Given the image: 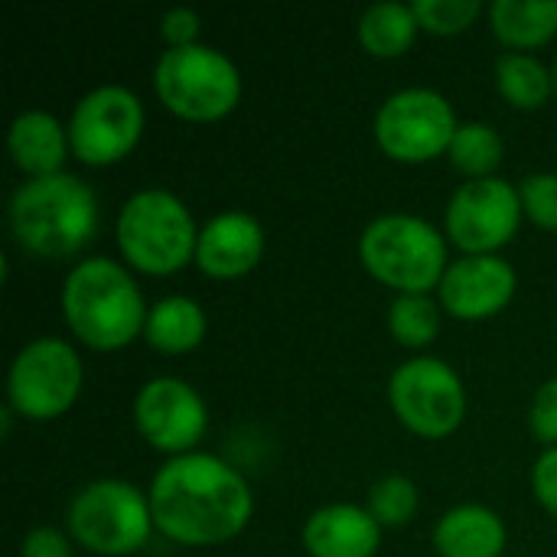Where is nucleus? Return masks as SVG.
<instances>
[{
	"mask_svg": "<svg viewBox=\"0 0 557 557\" xmlns=\"http://www.w3.org/2000/svg\"><path fill=\"white\" fill-rule=\"evenodd\" d=\"M529 428L532 437L545 447H557V379H548L529 408Z\"/></svg>",
	"mask_w": 557,
	"mask_h": 557,
	"instance_id": "cd10ccee",
	"label": "nucleus"
},
{
	"mask_svg": "<svg viewBox=\"0 0 557 557\" xmlns=\"http://www.w3.org/2000/svg\"><path fill=\"white\" fill-rule=\"evenodd\" d=\"M65 532L91 555H137L157 532L150 496L127 480H95L69 499Z\"/></svg>",
	"mask_w": 557,
	"mask_h": 557,
	"instance_id": "0eeeda50",
	"label": "nucleus"
},
{
	"mask_svg": "<svg viewBox=\"0 0 557 557\" xmlns=\"http://www.w3.org/2000/svg\"><path fill=\"white\" fill-rule=\"evenodd\" d=\"M519 290V274L503 255H460L450 261L437 300L447 317L463 323H483L499 317Z\"/></svg>",
	"mask_w": 557,
	"mask_h": 557,
	"instance_id": "4468645a",
	"label": "nucleus"
},
{
	"mask_svg": "<svg viewBox=\"0 0 557 557\" xmlns=\"http://www.w3.org/2000/svg\"><path fill=\"white\" fill-rule=\"evenodd\" d=\"M382 532L369 506L330 503L307 516L300 542L307 557H375Z\"/></svg>",
	"mask_w": 557,
	"mask_h": 557,
	"instance_id": "dca6fc26",
	"label": "nucleus"
},
{
	"mask_svg": "<svg viewBox=\"0 0 557 557\" xmlns=\"http://www.w3.org/2000/svg\"><path fill=\"white\" fill-rule=\"evenodd\" d=\"M431 545L437 557H503L509 545V532L499 512L480 503H467L454 506L437 519Z\"/></svg>",
	"mask_w": 557,
	"mask_h": 557,
	"instance_id": "a211bd4d",
	"label": "nucleus"
},
{
	"mask_svg": "<svg viewBox=\"0 0 557 557\" xmlns=\"http://www.w3.org/2000/svg\"><path fill=\"white\" fill-rule=\"evenodd\" d=\"M388 405L405 431L421 441H444L467 418V388L460 372L437 356H414L388 379Z\"/></svg>",
	"mask_w": 557,
	"mask_h": 557,
	"instance_id": "1a4fd4ad",
	"label": "nucleus"
},
{
	"mask_svg": "<svg viewBox=\"0 0 557 557\" xmlns=\"http://www.w3.org/2000/svg\"><path fill=\"white\" fill-rule=\"evenodd\" d=\"M85 366L78 349L59 336H39L26 343L7 372V408L33 424L69 414L82 395Z\"/></svg>",
	"mask_w": 557,
	"mask_h": 557,
	"instance_id": "6e6552de",
	"label": "nucleus"
},
{
	"mask_svg": "<svg viewBox=\"0 0 557 557\" xmlns=\"http://www.w3.org/2000/svg\"><path fill=\"white\" fill-rule=\"evenodd\" d=\"M114 242L131 271L173 277L196 264L199 225L176 193L140 189L121 206L114 219Z\"/></svg>",
	"mask_w": 557,
	"mask_h": 557,
	"instance_id": "20e7f679",
	"label": "nucleus"
},
{
	"mask_svg": "<svg viewBox=\"0 0 557 557\" xmlns=\"http://www.w3.org/2000/svg\"><path fill=\"white\" fill-rule=\"evenodd\" d=\"M7 222L23 251L46 261H65L95 238L98 196L72 173L26 180L7 202Z\"/></svg>",
	"mask_w": 557,
	"mask_h": 557,
	"instance_id": "7ed1b4c3",
	"label": "nucleus"
},
{
	"mask_svg": "<svg viewBox=\"0 0 557 557\" xmlns=\"http://www.w3.org/2000/svg\"><path fill=\"white\" fill-rule=\"evenodd\" d=\"M454 170L470 183V180H490L496 176L503 157H506V144L499 137V131L486 121H460L450 150H447Z\"/></svg>",
	"mask_w": 557,
	"mask_h": 557,
	"instance_id": "5701e85b",
	"label": "nucleus"
},
{
	"mask_svg": "<svg viewBox=\"0 0 557 557\" xmlns=\"http://www.w3.org/2000/svg\"><path fill=\"white\" fill-rule=\"evenodd\" d=\"M137 434L166 457L193 454L209 431V408L202 395L173 375L144 382L131 405Z\"/></svg>",
	"mask_w": 557,
	"mask_h": 557,
	"instance_id": "ddd939ff",
	"label": "nucleus"
},
{
	"mask_svg": "<svg viewBox=\"0 0 557 557\" xmlns=\"http://www.w3.org/2000/svg\"><path fill=\"white\" fill-rule=\"evenodd\" d=\"M264 225L242 209H228L199 225L196 268L212 281H238L264 258Z\"/></svg>",
	"mask_w": 557,
	"mask_h": 557,
	"instance_id": "2eb2a0df",
	"label": "nucleus"
},
{
	"mask_svg": "<svg viewBox=\"0 0 557 557\" xmlns=\"http://www.w3.org/2000/svg\"><path fill=\"white\" fill-rule=\"evenodd\" d=\"M62 317L69 333L95 352L127 349L144 336L147 304L124 261L85 258L62 281Z\"/></svg>",
	"mask_w": 557,
	"mask_h": 557,
	"instance_id": "f03ea898",
	"label": "nucleus"
},
{
	"mask_svg": "<svg viewBox=\"0 0 557 557\" xmlns=\"http://www.w3.org/2000/svg\"><path fill=\"white\" fill-rule=\"evenodd\" d=\"M242 69L215 46L163 49L153 65V95L180 121L215 124L242 101Z\"/></svg>",
	"mask_w": 557,
	"mask_h": 557,
	"instance_id": "423d86ee",
	"label": "nucleus"
},
{
	"mask_svg": "<svg viewBox=\"0 0 557 557\" xmlns=\"http://www.w3.org/2000/svg\"><path fill=\"white\" fill-rule=\"evenodd\" d=\"M199 33H202V16L189 7H173L160 20V36H163L166 49L199 46Z\"/></svg>",
	"mask_w": 557,
	"mask_h": 557,
	"instance_id": "c85d7f7f",
	"label": "nucleus"
},
{
	"mask_svg": "<svg viewBox=\"0 0 557 557\" xmlns=\"http://www.w3.org/2000/svg\"><path fill=\"white\" fill-rule=\"evenodd\" d=\"M532 493L539 506L557 522V447H545L532 467Z\"/></svg>",
	"mask_w": 557,
	"mask_h": 557,
	"instance_id": "7c9ffc66",
	"label": "nucleus"
},
{
	"mask_svg": "<svg viewBox=\"0 0 557 557\" xmlns=\"http://www.w3.org/2000/svg\"><path fill=\"white\" fill-rule=\"evenodd\" d=\"M7 150L13 166L26 176V180H39V176H55L65 173V160L72 157V140H69V127L42 108H26L10 121L7 131Z\"/></svg>",
	"mask_w": 557,
	"mask_h": 557,
	"instance_id": "f3484780",
	"label": "nucleus"
},
{
	"mask_svg": "<svg viewBox=\"0 0 557 557\" xmlns=\"http://www.w3.org/2000/svg\"><path fill=\"white\" fill-rule=\"evenodd\" d=\"M552 72H555V95H557V59H555V65H552Z\"/></svg>",
	"mask_w": 557,
	"mask_h": 557,
	"instance_id": "2f4dec72",
	"label": "nucleus"
},
{
	"mask_svg": "<svg viewBox=\"0 0 557 557\" xmlns=\"http://www.w3.org/2000/svg\"><path fill=\"white\" fill-rule=\"evenodd\" d=\"M411 7L421 33L431 36H460L473 29L480 16H486L483 0H414Z\"/></svg>",
	"mask_w": 557,
	"mask_h": 557,
	"instance_id": "a878e982",
	"label": "nucleus"
},
{
	"mask_svg": "<svg viewBox=\"0 0 557 557\" xmlns=\"http://www.w3.org/2000/svg\"><path fill=\"white\" fill-rule=\"evenodd\" d=\"M20 557H75V542L69 532L52 525H36L23 535Z\"/></svg>",
	"mask_w": 557,
	"mask_h": 557,
	"instance_id": "c756f323",
	"label": "nucleus"
},
{
	"mask_svg": "<svg viewBox=\"0 0 557 557\" xmlns=\"http://www.w3.org/2000/svg\"><path fill=\"white\" fill-rule=\"evenodd\" d=\"M418 33L421 26L414 7L398 0L372 3L356 23V39L372 59H401L414 46Z\"/></svg>",
	"mask_w": 557,
	"mask_h": 557,
	"instance_id": "412c9836",
	"label": "nucleus"
},
{
	"mask_svg": "<svg viewBox=\"0 0 557 557\" xmlns=\"http://www.w3.org/2000/svg\"><path fill=\"white\" fill-rule=\"evenodd\" d=\"M421 509V490L414 480L392 473L369 490V512L382 529H405Z\"/></svg>",
	"mask_w": 557,
	"mask_h": 557,
	"instance_id": "393cba45",
	"label": "nucleus"
},
{
	"mask_svg": "<svg viewBox=\"0 0 557 557\" xmlns=\"http://www.w3.org/2000/svg\"><path fill=\"white\" fill-rule=\"evenodd\" d=\"M359 261L366 274L395 294H437L450 255L444 232L411 212H388L359 235Z\"/></svg>",
	"mask_w": 557,
	"mask_h": 557,
	"instance_id": "39448f33",
	"label": "nucleus"
},
{
	"mask_svg": "<svg viewBox=\"0 0 557 557\" xmlns=\"http://www.w3.org/2000/svg\"><path fill=\"white\" fill-rule=\"evenodd\" d=\"M206 333H209V317L193 297L170 294L147 310L144 343L163 356H186L199 349Z\"/></svg>",
	"mask_w": 557,
	"mask_h": 557,
	"instance_id": "6ab92c4d",
	"label": "nucleus"
},
{
	"mask_svg": "<svg viewBox=\"0 0 557 557\" xmlns=\"http://www.w3.org/2000/svg\"><path fill=\"white\" fill-rule=\"evenodd\" d=\"M486 20L509 52H532L557 36V0H493Z\"/></svg>",
	"mask_w": 557,
	"mask_h": 557,
	"instance_id": "aec40b11",
	"label": "nucleus"
},
{
	"mask_svg": "<svg viewBox=\"0 0 557 557\" xmlns=\"http://www.w3.org/2000/svg\"><path fill=\"white\" fill-rule=\"evenodd\" d=\"M493 75L499 95L516 111H539L555 95V72L535 52H503Z\"/></svg>",
	"mask_w": 557,
	"mask_h": 557,
	"instance_id": "4be33fe9",
	"label": "nucleus"
},
{
	"mask_svg": "<svg viewBox=\"0 0 557 557\" xmlns=\"http://www.w3.org/2000/svg\"><path fill=\"white\" fill-rule=\"evenodd\" d=\"M72 157L85 166H114L127 160L147 127L144 101L124 85H98L85 91L69 121Z\"/></svg>",
	"mask_w": 557,
	"mask_h": 557,
	"instance_id": "9b49d317",
	"label": "nucleus"
},
{
	"mask_svg": "<svg viewBox=\"0 0 557 557\" xmlns=\"http://www.w3.org/2000/svg\"><path fill=\"white\" fill-rule=\"evenodd\" d=\"M153 529L183 548H215L238 539L255 516L248 480L222 457L193 450L170 457L150 480Z\"/></svg>",
	"mask_w": 557,
	"mask_h": 557,
	"instance_id": "f257e3e1",
	"label": "nucleus"
},
{
	"mask_svg": "<svg viewBox=\"0 0 557 557\" xmlns=\"http://www.w3.org/2000/svg\"><path fill=\"white\" fill-rule=\"evenodd\" d=\"M457 127L460 121L454 114V104L434 88H401L388 95L372 124L379 150L405 166L444 157Z\"/></svg>",
	"mask_w": 557,
	"mask_h": 557,
	"instance_id": "9d476101",
	"label": "nucleus"
},
{
	"mask_svg": "<svg viewBox=\"0 0 557 557\" xmlns=\"http://www.w3.org/2000/svg\"><path fill=\"white\" fill-rule=\"evenodd\" d=\"M522 212L532 225L557 232V173H532L519 186Z\"/></svg>",
	"mask_w": 557,
	"mask_h": 557,
	"instance_id": "bb28decb",
	"label": "nucleus"
},
{
	"mask_svg": "<svg viewBox=\"0 0 557 557\" xmlns=\"http://www.w3.org/2000/svg\"><path fill=\"white\" fill-rule=\"evenodd\" d=\"M522 196L503 176L463 183L444 209V235L463 255H499L522 225Z\"/></svg>",
	"mask_w": 557,
	"mask_h": 557,
	"instance_id": "f8f14e48",
	"label": "nucleus"
},
{
	"mask_svg": "<svg viewBox=\"0 0 557 557\" xmlns=\"http://www.w3.org/2000/svg\"><path fill=\"white\" fill-rule=\"evenodd\" d=\"M444 326V307L434 294H395L388 307V333L405 349H428Z\"/></svg>",
	"mask_w": 557,
	"mask_h": 557,
	"instance_id": "b1692460",
	"label": "nucleus"
}]
</instances>
